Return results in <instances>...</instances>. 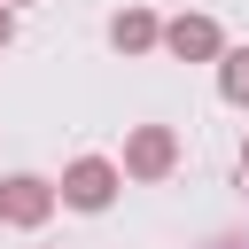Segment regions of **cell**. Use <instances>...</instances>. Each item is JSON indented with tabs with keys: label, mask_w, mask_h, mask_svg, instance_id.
<instances>
[{
	"label": "cell",
	"mask_w": 249,
	"mask_h": 249,
	"mask_svg": "<svg viewBox=\"0 0 249 249\" xmlns=\"http://www.w3.org/2000/svg\"><path fill=\"white\" fill-rule=\"evenodd\" d=\"M117 187H124V171H117L109 156H70V163H62V179H54V202L93 218V210H109V202H117Z\"/></svg>",
	"instance_id": "obj_1"
},
{
	"label": "cell",
	"mask_w": 249,
	"mask_h": 249,
	"mask_svg": "<svg viewBox=\"0 0 249 249\" xmlns=\"http://www.w3.org/2000/svg\"><path fill=\"white\" fill-rule=\"evenodd\" d=\"M124 179H140V187H156V179H171L179 171V132L171 124H132L124 132V163H117Z\"/></svg>",
	"instance_id": "obj_2"
},
{
	"label": "cell",
	"mask_w": 249,
	"mask_h": 249,
	"mask_svg": "<svg viewBox=\"0 0 249 249\" xmlns=\"http://www.w3.org/2000/svg\"><path fill=\"white\" fill-rule=\"evenodd\" d=\"M54 210H62V202H54V179H39V171H8V179H0V226L39 233Z\"/></svg>",
	"instance_id": "obj_3"
},
{
	"label": "cell",
	"mask_w": 249,
	"mask_h": 249,
	"mask_svg": "<svg viewBox=\"0 0 249 249\" xmlns=\"http://www.w3.org/2000/svg\"><path fill=\"white\" fill-rule=\"evenodd\" d=\"M163 54H171V62H218V54H226L218 16H195V8L171 16V23H163Z\"/></svg>",
	"instance_id": "obj_4"
},
{
	"label": "cell",
	"mask_w": 249,
	"mask_h": 249,
	"mask_svg": "<svg viewBox=\"0 0 249 249\" xmlns=\"http://www.w3.org/2000/svg\"><path fill=\"white\" fill-rule=\"evenodd\" d=\"M109 47L117 54H156L163 47V16L156 8H117L109 16Z\"/></svg>",
	"instance_id": "obj_5"
},
{
	"label": "cell",
	"mask_w": 249,
	"mask_h": 249,
	"mask_svg": "<svg viewBox=\"0 0 249 249\" xmlns=\"http://www.w3.org/2000/svg\"><path fill=\"white\" fill-rule=\"evenodd\" d=\"M218 101L249 117V47H226L218 54Z\"/></svg>",
	"instance_id": "obj_6"
},
{
	"label": "cell",
	"mask_w": 249,
	"mask_h": 249,
	"mask_svg": "<svg viewBox=\"0 0 249 249\" xmlns=\"http://www.w3.org/2000/svg\"><path fill=\"white\" fill-rule=\"evenodd\" d=\"M16 47V8H0V54Z\"/></svg>",
	"instance_id": "obj_7"
},
{
	"label": "cell",
	"mask_w": 249,
	"mask_h": 249,
	"mask_svg": "<svg viewBox=\"0 0 249 249\" xmlns=\"http://www.w3.org/2000/svg\"><path fill=\"white\" fill-rule=\"evenodd\" d=\"M241 187H249V140H241Z\"/></svg>",
	"instance_id": "obj_8"
},
{
	"label": "cell",
	"mask_w": 249,
	"mask_h": 249,
	"mask_svg": "<svg viewBox=\"0 0 249 249\" xmlns=\"http://www.w3.org/2000/svg\"><path fill=\"white\" fill-rule=\"evenodd\" d=\"M210 249H249V241H210Z\"/></svg>",
	"instance_id": "obj_9"
},
{
	"label": "cell",
	"mask_w": 249,
	"mask_h": 249,
	"mask_svg": "<svg viewBox=\"0 0 249 249\" xmlns=\"http://www.w3.org/2000/svg\"><path fill=\"white\" fill-rule=\"evenodd\" d=\"M0 8H31V0H0Z\"/></svg>",
	"instance_id": "obj_10"
}]
</instances>
